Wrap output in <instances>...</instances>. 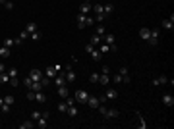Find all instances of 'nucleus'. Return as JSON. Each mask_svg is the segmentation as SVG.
Listing matches in <instances>:
<instances>
[{"label": "nucleus", "instance_id": "nucleus-21", "mask_svg": "<svg viewBox=\"0 0 174 129\" xmlns=\"http://www.w3.org/2000/svg\"><path fill=\"white\" fill-rule=\"evenodd\" d=\"M104 97L106 98H118V91L116 89H108L106 93H104Z\"/></svg>", "mask_w": 174, "mask_h": 129}, {"label": "nucleus", "instance_id": "nucleus-19", "mask_svg": "<svg viewBox=\"0 0 174 129\" xmlns=\"http://www.w3.org/2000/svg\"><path fill=\"white\" fill-rule=\"evenodd\" d=\"M35 100H37L39 104H45V102H46V97H45V93H41V91H39V93H35Z\"/></svg>", "mask_w": 174, "mask_h": 129}, {"label": "nucleus", "instance_id": "nucleus-46", "mask_svg": "<svg viewBox=\"0 0 174 129\" xmlns=\"http://www.w3.org/2000/svg\"><path fill=\"white\" fill-rule=\"evenodd\" d=\"M112 81H114V83H122V75H120V73H116L114 77H112Z\"/></svg>", "mask_w": 174, "mask_h": 129}, {"label": "nucleus", "instance_id": "nucleus-41", "mask_svg": "<svg viewBox=\"0 0 174 129\" xmlns=\"http://www.w3.org/2000/svg\"><path fill=\"white\" fill-rule=\"evenodd\" d=\"M10 108H12V106H10V104H2V106H0V110H2V112H4V114H8V112H10Z\"/></svg>", "mask_w": 174, "mask_h": 129}, {"label": "nucleus", "instance_id": "nucleus-15", "mask_svg": "<svg viewBox=\"0 0 174 129\" xmlns=\"http://www.w3.org/2000/svg\"><path fill=\"white\" fill-rule=\"evenodd\" d=\"M99 83L103 85V87H108V83H110L108 73H101V77H99Z\"/></svg>", "mask_w": 174, "mask_h": 129}, {"label": "nucleus", "instance_id": "nucleus-29", "mask_svg": "<svg viewBox=\"0 0 174 129\" xmlns=\"http://www.w3.org/2000/svg\"><path fill=\"white\" fill-rule=\"evenodd\" d=\"M103 12L106 14V16H110V14L114 12V6H112V4H104V6H103Z\"/></svg>", "mask_w": 174, "mask_h": 129}, {"label": "nucleus", "instance_id": "nucleus-45", "mask_svg": "<svg viewBox=\"0 0 174 129\" xmlns=\"http://www.w3.org/2000/svg\"><path fill=\"white\" fill-rule=\"evenodd\" d=\"M8 83L12 85V87H18V83H19V81H18V77H10V81H8Z\"/></svg>", "mask_w": 174, "mask_h": 129}, {"label": "nucleus", "instance_id": "nucleus-49", "mask_svg": "<svg viewBox=\"0 0 174 129\" xmlns=\"http://www.w3.org/2000/svg\"><path fill=\"white\" fill-rule=\"evenodd\" d=\"M27 37H29V33H27V31H21V33H19V39H21V41H25Z\"/></svg>", "mask_w": 174, "mask_h": 129}, {"label": "nucleus", "instance_id": "nucleus-18", "mask_svg": "<svg viewBox=\"0 0 174 129\" xmlns=\"http://www.w3.org/2000/svg\"><path fill=\"white\" fill-rule=\"evenodd\" d=\"M46 120H48V118H45V116H41L37 120V122H35V125H37V127H41V129H45L46 125H48V123H46Z\"/></svg>", "mask_w": 174, "mask_h": 129}, {"label": "nucleus", "instance_id": "nucleus-7", "mask_svg": "<svg viewBox=\"0 0 174 129\" xmlns=\"http://www.w3.org/2000/svg\"><path fill=\"white\" fill-rule=\"evenodd\" d=\"M91 10H93V4H91V2H81V4H79V14L87 16Z\"/></svg>", "mask_w": 174, "mask_h": 129}, {"label": "nucleus", "instance_id": "nucleus-12", "mask_svg": "<svg viewBox=\"0 0 174 129\" xmlns=\"http://www.w3.org/2000/svg\"><path fill=\"white\" fill-rule=\"evenodd\" d=\"M58 95H60V98H68L70 97V91H68V87H66V85H62V87H58Z\"/></svg>", "mask_w": 174, "mask_h": 129}, {"label": "nucleus", "instance_id": "nucleus-13", "mask_svg": "<svg viewBox=\"0 0 174 129\" xmlns=\"http://www.w3.org/2000/svg\"><path fill=\"white\" fill-rule=\"evenodd\" d=\"M120 75H122V81L124 83H130V73H128V68L124 66V68H120V71H118Z\"/></svg>", "mask_w": 174, "mask_h": 129}, {"label": "nucleus", "instance_id": "nucleus-30", "mask_svg": "<svg viewBox=\"0 0 174 129\" xmlns=\"http://www.w3.org/2000/svg\"><path fill=\"white\" fill-rule=\"evenodd\" d=\"M104 33H106V29H104V25H97V29H95V35H99V37H103Z\"/></svg>", "mask_w": 174, "mask_h": 129}, {"label": "nucleus", "instance_id": "nucleus-33", "mask_svg": "<svg viewBox=\"0 0 174 129\" xmlns=\"http://www.w3.org/2000/svg\"><path fill=\"white\" fill-rule=\"evenodd\" d=\"M56 108H58V112H62V114H66V112H68V104H66V102H60V104L56 106Z\"/></svg>", "mask_w": 174, "mask_h": 129}, {"label": "nucleus", "instance_id": "nucleus-23", "mask_svg": "<svg viewBox=\"0 0 174 129\" xmlns=\"http://www.w3.org/2000/svg\"><path fill=\"white\" fill-rule=\"evenodd\" d=\"M56 73H58V71L54 70V66H48V68H46V73H45V75H46V77H56Z\"/></svg>", "mask_w": 174, "mask_h": 129}, {"label": "nucleus", "instance_id": "nucleus-3", "mask_svg": "<svg viewBox=\"0 0 174 129\" xmlns=\"http://www.w3.org/2000/svg\"><path fill=\"white\" fill-rule=\"evenodd\" d=\"M103 116L106 118V120H116V118L120 116V112H118V108H106L103 112Z\"/></svg>", "mask_w": 174, "mask_h": 129}, {"label": "nucleus", "instance_id": "nucleus-20", "mask_svg": "<svg viewBox=\"0 0 174 129\" xmlns=\"http://www.w3.org/2000/svg\"><path fill=\"white\" fill-rule=\"evenodd\" d=\"M25 31L29 33V35H31V33H35V31H37V23H35V21H29V23L25 25Z\"/></svg>", "mask_w": 174, "mask_h": 129}, {"label": "nucleus", "instance_id": "nucleus-55", "mask_svg": "<svg viewBox=\"0 0 174 129\" xmlns=\"http://www.w3.org/2000/svg\"><path fill=\"white\" fill-rule=\"evenodd\" d=\"M83 2H93V0H83Z\"/></svg>", "mask_w": 174, "mask_h": 129}, {"label": "nucleus", "instance_id": "nucleus-27", "mask_svg": "<svg viewBox=\"0 0 174 129\" xmlns=\"http://www.w3.org/2000/svg\"><path fill=\"white\" fill-rule=\"evenodd\" d=\"M45 87L41 85V81H33V85H31V91H35V93H39V91H43Z\"/></svg>", "mask_w": 174, "mask_h": 129}, {"label": "nucleus", "instance_id": "nucleus-54", "mask_svg": "<svg viewBox=\"0 0 174 129\" xmlns=\"http://www.w3.org/2000/svg\"><path fill=\"white\" fill-rule=\"evenodd\" d=\"M2 104H4V98H2V97H0V106H2Z\"/></svg>", "mask_w": 174, "mask_h": 129}, {"label": "nucleus", "instance_id": "nucleus-36", "mask_svg": "<svg viewBox=\"0 0 174 129\" xmlns=\"http://www.w3.org/2000/svg\"><path fill=\"white\" fill-rule=\"evenodd\" d=\"M14 45H16V41H14V39H10V37H8V39H4V46H6V48H12Z\"/></svg>", "mask_w": 174, "mask_h": 129}, {"label": "nucleus", "instance_id": "nucleus-51", "mask_svg": "<svg viewBox=\"0 0 174 129\" xmlns=\"http://www.w3.org/2000/svg\"><path fill=\"white\" fill-rule=\"evenodd\" d=\"M4 8H6V10H14V4H12V2H10V0H8L6 4H4Z\"/></svg>", "mask_w": 174, "mask_h": 129}, {"label": "nucleus", "instance_id": "nucleus-5", "mask_svg": "<svg viewBox=\"0 0 174 129\" xmlns=\"http://www.w3.org/2000/svg\"><path fill=\"white\" fill-rule=\"evenodd\" d=\"M147 43L151 46H157V45H159V31H157V29H151V37L147 39Z\"/></svg>", "mask_w": 174, "mask_h": 129}, {"label": "nucleus", "instance_id": "nucleus-43", "mask_svg": "<svg viewBox=\"0 0 174 129\" xmlns=\"http://www.w3.org/2000/svg\"><path fill=\"white\" fill-rule=\"evenodd\" d=\"M25 97H27V100H35V91H31V89H29V93H27Z\"/></svg>", "mask_w": 174, "mask_h": 129}, {"label": "nucleus", "instance_id": "nucleus-24", "mask_svg": "<svg viewBox=\"0 0 174 129\" xmlns=\"http://www.w3.org/2000/svg\"><path fill=\"white\" fill-rule=\"evenodd\" d=\"M35 127V122H21L19 123V129H33Z\"/></svg>", "mask_w": 174, "mask_h": 129}, {"label": "nucleus", "instance_id": "nucleus-38", "mask_svg": "<svg viewBox=\"0 0 174 129\" xmlns=\"http://www.w3.org/2000/svg\"><path fill=\"white\" fill-rule=\"evenodd\" d=\"M48 83H50V79L46 77V75H43V77H41V85H43V87H48Z\"/></svg>", "mask_w": 174, "mask_h": 129}, {"label": "nucleus", "instance_id": "nucleus-10", "mask_svg": "<svg viewBox=\"0 0 174 129\" xmlns=\"http://www.w3.org/2000/svg\"><path fill=\"white\" fill-rule=\"evenodd\" d=\"M162 104H164L166 108H172L174 106V97L172 95H164V97H162Z\"/></svg>", "mask_w": 174, "mask_h": 129}, {"label": "nucleus", "instance_id": "nucleus-17", "mask_svg": "<svg viewBox=\"0 0 174 129\" xmlns=\"http://www.w3.org/2000/svg\"><path fill=\"white\" fill-rule=\"evenodd\" d=\"M85 18H87V16H83V14H77V27H79V29H85Z\"/></svg>", "mask_w": 174, "mask_h": 129}, {"label": "nucleus", "instance_id": "nucleus-22", "mask_svg": "<svg viewBox=\"0 0 174 129\" xmlns=\"http://www.w3.org/2000/svg\"><path fill=\"white\" fill-rule=\"evenodd\" d=\"M70 118H77V108H76V104L74 106H68V112H66Z\"/></svg>", "mask_w": 174, "mask_h": 129}, {"label": "nucleus", "instance_id": "nucleus-4", "mask_svg": "<svg viewBox=\"0 0 174 129\" xmlns=\"http://www.w3.org/2000/svg\"><path fill=\"white\" fill-rule=\"evenodd\" d=\"M77 100V102H81V104H85L87 102V98H89V93L87 91H77L76 93V97H74Z\"/></svg>", "mask_w": 174, "mask_h": 129}, {"label": "nucleus", "instance_id": "nucleus-9", "mask_svg": "<svg viewBox=\"0 0 174 129\" xmlns=\"http://www.w3.org/2000/svg\"><path fill=\"white\" fill-rule=\"evenodd\" d=\"M43 75H45V73H43V71H41V70H37V68H35V70H31V71H29V77H31L33 81H41V77H43Z\"/></svg>", "mask_w": 174, "mask_h": 129}, {"label": "nucleus", "instance_id": "nucleus-26", "mask_svg": "<svg viewBox=\"0 0 174 129\" xmlns=\"http://www.w3.org/2000/svg\"><path fill=\"white\" fill-rule=\"evenodd\" d=\"M0 58H10V48L0 46Z\"/></svg>", "mask_w": 174, "mask_h": 129}, {"label": "nucleus", "instance_id": "nucleus-50", "mask_svg": "<svg viewBox=\"0 0 174 129\" xmlns=\"http://www.w3.org/2000/svg\"><path fill=\"white\" fill-rule=\"evenodd\" d=\"M31 118H33V122H37L39 118H41V112H33V114H31Z\"/></svg>", "mask_w": 174, "mask_h": 129}, {"label": "nucleus", "instance_id": "nucleus-48", "mask_svg": "<svg viewBox=\"0 0 174 129\" xmlns=\"http://www.w3.org/2000/svg\"><path fill=\"white\" fill-rule=\"evenodd\" d=\"M95 23V18H85V25H93Z\"/></svg>", "mask_w": 174, "mask_h": 129}, {"label": "nucleus", "instance_id": "nucleus-37", "mask_svg": "<svg viewBox=\"0 0 174 129\" xmlns=\"http://www.w3.org/2000/svg\"><path fill=\"white\" fill-rule=\"evenodd\" d=\"M6 73L10 75V77H18V70H16V68H10V70H6Z\"/></svg>", "mask_w": 174, "mask_h": 129}, {"label": "nucleus", "instance_id": "nucleus-39", "mask_svg": "<svg viewBox=\"0 0 174 129\" xmlns=\"http://www.w3.org/2000/svg\"><path fill=\"white\" fill-rule=\"evenodd\" d=\"M108 50H110V46L106 45V43H104V45L101 46V48H99V52H101V54H106V52H108Z\"/></svg>", "mask_w": 174, "mask_h": 129}, {"label": "nucleus", "instance_id": "nucleus-34", "mask_svg": "<svg viewBox=\"0 0 174 129\" xmlns=\"http://www.w3.org/2000/svg\"><path fill=\"white\" fill-rule=\"evenodd\" d=\"M93 12H95V16L97 14H104L103 12V4H93Z\"/></svg>", "mask_w": 174, "mask_h": 129}, {"label": "nucleus", "instance_id": "nucleus-14", "mask_svg": "<svg viewBox=\"0 0 174 129\" xmlns=\"http://www.w3.org/2000/svg\"><path fill=\"white\" fill-rule=\"evenodd\" d=\"M139 37H141L143 41H147L149 37H151V29H149V27H141V29H139Z\"/></svg>", "mask_w": 174, "mask_h": 129}, {"label": "nucleus", "instance_id": "nucleus-1", "mask_svg": "<svg viewBox=\"0 0 174 129\" xmlns=\"http://www.w3.org/2000/svg\"><path fill=\"white\" fill-rule=\"evenodd\" d=\"M85 52H87V54H91L95 62H101V58H103V54H101V52H99V50H95V46L91 45V43H89V45H87V46H85Z\"/></svg>", "mask_w": 174, "mask_h": 129}, {"label": "nucleus", "instance_id": "nucleus-35", "mask_svg": "<svg viewBox=\"0 0 174 129\" xmlns=\"http://www.w3.org/2000/svg\"><path fill=\"white\" fill-rule=\"evenodd\" d=\"M8 81H10V75H8L6 71H2L0 73V83H8Z\"/></svg>", "mask_w": 174, "mask_h": 129}, {"label": "nucleus", "instance_id": "nucleus-52", "mask_svg": "<svg viewBox=\"0 0 174 129\" xmlns=\"http://www.w3.org/2000/svg\"><path fill=\"white\" fill-rule=\"evenodd\" d=\"M2 71H6V66H4L2 62H0V73H2Z\"/></svg>", "mask_w": 174, "mask_h": 129}, {"label": "nucleus", "instance_id": "nucleus-11", "mask_svg": "<svg viewBox=\"0 0 174 129\" xmlns=\"http://www.w3.org/2000/svg\"><path fill=\"white\" fill-rule=\"evenodd\" d=\"M164 83H168V77H166V75H159V77L153 79V87H159V85H164Z\"/></svg>", "mask_w": 174, "mask_h": 129}, {"label": "nucleus", "instance_id": "nucleus-40", "mask_svg": "<svg viewBox=\"0 0 174 129\" xmlns=\"http://www.w3.org/2000/svg\"><path fill=\"white\" fill-rule=\"evenodd\" d=\"M23 85H25L27 89H31V85H33V79H31V77H25V79H23Z\"/></svg>", "mask_w": 174, "mask_h": 129}, {"label": "nucleus", "instance_id": "nucleus-6", "mask_svg": "<svg viewBox=\"0 0 174 129\" xmlns=\"http://www.w3.org/2000/svg\"><path fill=\"white\" fill-rule=\"evenodd\" d=\"M54 85H56V87L66 85V73H64V71H58V73H56V77H54Z\"/></svg>", "mask_w": 174, "mask_h": 129}, {"label": "nucleus", "instance_id": "nucleus-8", "mask_svg": "<svg viewBox=\"0 0 174 129\" xmlns=\"http://www.w3.org/2000/svg\"><path fill=\"white\" fill-rule=\"evenodd\" d=\"M162 29H166V31H172L174 29V16L166 18V20H162Z\"/></svg>", "mask_w": 174, "mask_h": 129}, {"label": "nucleus", "instance_id": "nucleus-47", "mask_svg": "<svg viewBox=\"0 0 174 129\" xmlns=\"http://www.w3.org/2000/svg\"><path fill=\"white\" fill-rule=\"evenodd\" d=\"M66 104H68V106H74V104H76V98L68 97V98H66Z\"/></svg>", "mask_w": 174, "mask_h": 129}, {"label": "nucleus", "instance_id": "nucleus-31", "mask_svg": "<svg viewBox=\"0 0 174 129\" xmlns=\"http://www.w3.org/2000/svg\"><path fill=\"white\" fill-rule=\"evenodd\" d=\"M99 77H101V73H95V71H93V73L89 75V81L91 83H99Z\"/></svg>", "mask_w": 174, "mask_h": 129}, {"label": "nucleus", "instance_id": "nucleus-53", "mask_svg": "<svg viewBox=\"0 0 174 129\" xmlns=\"http://www.w3.org/2000/svg\"><path fill=\"white\" fill-rule=\"evenodd\" d=\"M6 2H8V0H0V4H2V6H4V4H6Z\"/></svg>", "mask_w": 174, "mask_h": 129}, {"label": "nucleus", "instance_id": "nucleus-42", "mask_svg": "<svg viewBox=\"0 0 174 129\" xmlns=\"http://www.w3.org/2000/svg\"><path fill=\"white\" fill-rule=\"evenodd\" d=\"M4 102L12 106V104H14V97H12V95H8V97H4Z\"/></svg>", "mask_w": 174, "mask_h": 129}, {"label": "nucleus", "instance_id": "nucleus-44", "mask_svg": "<svg viewBox=\"0 0 174 129\" xmlns=\"http://www.w3.org/2000/svg\"><path fill=\"white\" fill-rule=\"evenodd\" d=\"M31 39H33V41H41V33H39V31L31 33Z\"/></svg>", "mask_w": 174, "mask_h": 129}, {"label": "nucleus", "instance_id": "nucleus-16", "mask_svg": "<svg viewBox=\"0 0 174 129\" xmlns=\"http://www.w3.org/2000/svg\"><path fill=\"white\" fill-rule=\"evenodd\" d=\"M85 104H89L91 108H99V104H101V102H99V98H97V97H89Z\"/></svg>", "mask_w": 174, "mask_h": 129}, {"label": "nucleus", "instance_id": "nucleus-28", "mask_svg": "<svg viewBox=\"0 0 174 129\" xmlns=\"http://www.w3.org/2000/svg\"><path fill=\"white\" fill-rule=\"evenodd\" d=\"M101 43H103V37H99V35H93V37H91V45L93 46L101 45Z\"/></svg>", "mask_w": 174, "mask_h": 129}, {"label": "nucleus", "instance_id": "nucleus-25", "mask_svg": "<svg viewBox=\"0 0 174 129\" xmlns=\"http://www.w3.org/2000/svg\"><path fill=\"white\" fill-rule=\"evenodd\" d=\"M64 73H66V83H68V81H76V73L72 70H66Z\"/></svg>", "mask_w": 174, "mask_h": 129}, {"label": "nucleus", "instance_id": "nucleus-32", "mask_svg": "<svg viewBox=\"0 0 174 129\" xmlns=\"http://www.w3.org/2000/svg\"><path fill=\"white\" fill-rule=\"evenodd\" d=\"M137 120H139V123H137V125H139L141 129H145V127H147V123H145V120H143V116L139 114V112H137Z\"/></svg>", "mask_w": 174, "mask_h": 129}, {"label": "nucleus", "instance_id": "nucleus-2", "mask_svg": "<svg viewBox=\"0 0 174 129\" xmlns=\"http://www.w3.org/2000/svg\"><path fill=\"white\" fill-rule=\"evenodd\" d=\"M103 41L110 46V50H112V52L116 50V37L112 35V33H104V35H103Z\"/></svg>", "mask_w": 174, "mask_h": 129}]
</instances>
